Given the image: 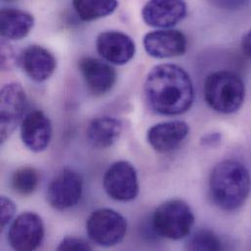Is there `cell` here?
<instances>
[{"instance_id": "2e32d148", "label": "cell", "mask_w": 251, "mask_h": 251, "mask_svg": "<svg viewBox=\"0 0 251 251\" xmlns=\"http://www.w3.org/2000/svg\"><path fill=\"white\" fill-rule=\"evenodd\" d=\"M189 126L181 121L161 123L151 127L148 131L150 145L158 152L166 153L176 150L188 137Z\"/></svg>"}, {"instance_id": "7c38bea8", "label": "cell", "mask_w": 251, "mask_h": 251, "mask_svg": "<svg viewBox=\"0 0 251 251\" xmlns=\"http://www.w3.org/2000/svg\"><path fill=\"white\" fill-rule=\"evenodd\" d=\"M98 53L109 63L123 66L132 60L136 52L133 39L125 32L108 30L100 33L96 40Z\"/></svg>"}, {"instance_id": "9c48e42d", "label": "cell", "mask_w": 251, "mask_h": 251, "mask_svg": "<svg viewBox=\"0 0 251 251\" xmlns=\"http://www.w3.org/2000/svg\"><path fill=\"white\" fill-rule=\"evenodd\" d=\"M27 108L25 92L21 84L9 83L1 90V142L4 143L23 122Z\"/></svg>"}, {"instance_id": "603a6c76", "label": "cell", "mask_w": 251, "mask_h": 251, "mask_svg": "<svg viewBox=\"0 0 251 251\" xmlns=\"http://www.w3.org/2000/svg\"><path fill=\"white\" fill-rule=\"evenodd\" d=\"M0 208H1V227L3 229L12 220V218L16 212V205L10 199L1 197Z\"/></svg>"}, {"instance_id": "d4e9b609", "label": "cell", "mask_w": 251, "mask_h": 251, "mask_svg": "<svg viewBox=\"0 0 251 251\" xmlns=\"http://www.w3.org/2000/svg\"><path fill=\"white\" fill-rule=\"evenodd\" d=\"M242 49L245 55L251 59V29L243 37Z\"/></svg>"}, {"instance_id": "cb8c5ba5", "label": "cell", "mask_w": 251, "mask_h": 251, "mask_svg": "<svg viewBox=\"0 0 251 251\" xmlns=\"http://www.w3.org/2000/svg\"><path fill=\"white\" fill-rule=\"evenodd\" d=\"M14 53L11 46L4 40L1 44V68L2 70H10L14 65Z\"/></svg>"}, {"instance_id": "6da1fadb", "label": "cell", "mask_w": 251, "mask_h": 251, "mask_svg": "<svg viewBox=\"0 0 251 251\" xmlns=\"http://www.w3.org/2000/svg\"><path fill=\"white\" fill-rule=\"evenodd\" d=\"M151 108L163 116H179L194 102V85L187 72L179 66L162 64L149 73L144 87Z\"/></svg>"}, {"instance_id": "5b68a950", "label": "cell", "mask_w": 251, "mask_h": 251, "mask_svg": "<svg viewBox=\"0 0 251 251\" xmlns=\"http://www.w3.org/2000/svg\"><path fill=\"white\" fill-rule=\"evenodd\" d=\"M86 231L95 244L110 248L120 244L126 237L127 222L119 212L110 208L95 210L87 219Z\"/></svg>"}, {"instance_id": "277c9868", "label": "cell", "mask_w": 251, "mask_h": 251, "mask_svg": "<svg viewBox=\"0 0 251 251\" xmlns=\"http://www.w3.org/2000/svg\"><path fill=\"white\" fill-rule=\"evenodd\" d=\"M195 223L194 213L187 202L170 200L161 203L153 212L152 228L162 238L178 241L186 238Z\"/></svg>"}, {"instance_id": "9a60e30c", "label": "cell", "mask_w": 251, "mask_h": 251, "mask_svg": "<svg viewBox=\"0 0 251 251\" xmlns=\"http://www.w3.org/2000/svg\"><path fill=\"white\" fill-rule=\"evenodd\" d=\"M21 137L25 146L32 151H44L52 138L50 120L41 111L28 113L21 123Z\"/></svg>"}, {"instance_id": "52a82bcc", "label": "cell", "mask_w": 251, "mask_h": 251, "mask_svg": "<svg viewBox=\"0 0 251 251\" xmlns=\"http://www.w3.org/2000/svg\"><path fill=\"white\" fill-rule=\"evenodd\" d=\"M44 235L45 230L41 217L32 212H25L18 216L11 224L8 242L15 251H34L43 242Z\"/></svg>"}, {"instance_id": "4fadbf2b", "label": "cell", "mask_w": 251, "mask_h": 251, "mask_svg": "<svg viewBox=\"0 0 251 251\" xmlns=\"http://www.w3.org/2000/svg\"><path fill=\"white\" fill-rule=\"evenodd\" d=\"M79 70L88 90L95 96L109 93L117 81L116 70L96 58L85 57L79 61Z\"/></svg>"}, {"instance_id": "30bf717a", "label": "cell", "mask_w": 251, "mask_h": 251, "mask_svg": "<svg viewBox=\"0 0 251 251\" xmlns=\"http://www.w3.org/2000/svg\"><path fill=\"white\" fill-rule=\"evenodd\" d=\"M186 35L175 29H160L149 32L144 37L146 52L155 59L182 56L187 50Z\"/></svg>"}, {"instance_id": "ba28073f", "label": "cell", "mask_w": 251, "mask_h": 251, "mask_svg": "<svg viewBox=\"0 0 251 251\" xmlns=\"http://www.w3.org/2000/svg\"><path fill=\"white\" fill-rule=\"evenodd\" d=\"M106 193L119 201H131L138 196L139 181L135 167L127 161H118L109 167L104 181Z\"/></svg>"}, {"instance_id": "d6986e66", "label": "cell", "mask_w": 251, "mask_h": 251, "mask_svg": "<svg viewBox=\"0 0 251 251\" xmlns=\"http://www.w3.org/2000/svg\"><path fill=\"white\" fill-rule=\"evenodd\" d=\"M118 0H73V7L84 22H92L112 15L118 8Z\"/></svg>"}, {"instance_id": "4316f807", "label": "cell", "mask_w": 251, "mask_h": 251, "mask_svg": "<svg viewBox=\"0 0 251 251\" xmlns=\"http://www.w3.org/2000/svg\"><path fill=\"white\" fill-rule=\"evenodd\" d=\"M4 1H12V0H4Z\"/></svg>"}, {"instance_id": "7402d4cb", "label": "cell", "mask_w": 251, "mask_h": 251, "mask_svg": "<svg viewBox=\"0 0 251 251\" xmlns=\"http://www.w3.org/2000/svg\"><path fill=\"white\" fill-rule=\"evenodd\" d=\"M58 251H91V247L82 239L68 237L65 238L57 248Z\"/></svg>"}, {"instance_id": "8fae6325", "label": "cell", "mask_w": 251, "mask_h": 251, "mask_svg": "<svg viewBox=\"0 0 251 251\" xmlns=\"http://www.w3.org/2000/svg\"><path fill=\"white\" fill-rule=\"evenodd\" d=\"M186 15L187 5L184 0H149L142 10L144 22L153 27H171Z\"/></svg>"}, {"instance_id": "3957f363", "label": "cell", "mask_w": 251, "mask_h": 251, "mask_svg": "<svg viewBox=\"0 0 251 251\" xmlns=\"http://www.w3.org/2000/svg\"><path fill=\"white\" fill-rule=\"evenodd\" d=\"M204 100L217 113H236L244 104L246 88L242 78L229 71H218L210 74L203 86Z\"/></svg>"}, {"instance_id": "5bb4252c", "label": "cell", "mask_w": 251, "mask_h": 251, "mask_svg": "<svg viewBox=\"0 0 251 251\" xmlns=\"http://www.w3.org/2000/svg\"><path fill=\"white\" fill-rule=\"evenodd\" d=\"M20 65L26 75L36 82L49 79L57 68L54 55L39 45L26 47L20 56Z\"/></svg>"}, {"instance_id": "44dd1931", "label": "cell", "mask_w": 251, "mask_h": 251, "mask_svg": "<svg viewBox=\"0 0 251 251\" xmlns=\"http://www.w3.org/2000/svg\"><path fill=\"white\" fill-rule=\"evenodd\" d=\"M186 249L189 251H220L222 250V245L213 232L200 230L188 240Z\"/></svg>"}, {"instance_id": "484cf974", "label": "cell", "mask_w": 251, "mask_h": 251, "mask_svg": "<svg viewBox=\"0 0 251 251\" xmlns=\"http://www.w3.org/2000/svg\"><path fill=\"white\" fill-rule=\"evenodd\" d=\"M220 139H221V136L217 133L208 134L203 137V139L201 140V143L204 146H213L215 143H219Z\"/></svg>"}, {"instance_id": "8992f818", "label": "cell", "mask_w": 251, "mask_h": 251, "mask_svg": "<svg viewBox=\"0 0 251 251\" xmlns=\"http://www.w3.org/2000/svg\"><path fill=\"white\" fill-rule=\"evenodd\" d=\"M82 191L81 176L77 172L67 168L50 182L47 189V201L53 208L66 210L79 202Z\"/></svg>"}, {"instance_id": "ac0fdd59", "label": "cell", "mask_w": 251, "mask_h": 251, "mask_svg": "<svg viewBox=\"0 0 251 251\" xmlns=\"http://www.w3.org/2000/svg\"><path fill=\"white\" fill-rule=\"evenodd\" d=\"M123 132V123L115 118L104 117L94 120L87 129V139L96 149L112 147Z\"/></svg>"}, {"instance_id": "7a4b0ae2", "label": "cell", "mask_w": 251, "mask_h": 251, "mask_svg": "<svg viewBox=\"0 0 251 251\" xmlns=\"http://www.w3.org/2000/svg\"><path fill=\"white\" fill-rule=\"evenodd\" d=\"M251 190L249 169L240 161L226 159L212 170L209 192L213 202L221 209L234 211L247 201Z\"/></svg>"}, {"instance_id": "e0dca14e", "label": "cell", "mask_w": 251, "mask_h": 251, "mask_svg": "<svg viewBox=\"0 0 251 251\" xmlns=\"http://www.w3.org/2000/svg\"><path fill=\"white\" fill-rule=\"evenodd\" d=\"M1 34L6 39L20 40L25 37L34 25L31 14L19 9H2L0 13Z\"/></svg>"}, {"instance_id": "ffe728a7", "label": "cell", "mask_w": 251, "mask_h": 251, "mask_svg": "<svg viewBox=\"0 0 251 251\" xmlns=\"http://www.w3.org/2000/svg\"><path fill=\"white\" fill-rule=\"evenodd\" d=\"M39 173L33 167H22L16 170L11 179L13 190L21 196H29L39 185Z\"/></svg>"}]
</instances>
